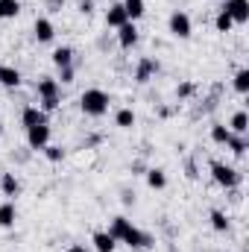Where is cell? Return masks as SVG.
<instances>
[{
    "label": "cell",
    "mask_w": 249,
    "mask_h": 252,
    "mask_svg": "<svg viewBox=\"0 0 249 252\" xmlns=\"http://www.w3.org/2000/svg\"><path fill=\"white\" fill-rule=\"evenodd\" d=\"M115 124L121 126V129H132V126H135V112H132V109H121V112L115 115Z\"/></svg>",
    "instance_id": "obj_28"
},
{
    "label": "cell",
    "mask_w": 249,
    "mask_h": 252,
    "mask_svg": "<svg viewBox=\"0 0 249 252\" xmlns=\"http://www.w3.org/2000/svg\"><path fill=\"white\" fill-rule=\"evenodd\" d=\"M208 220H211V229H214V232H229V217H226L223 211H217V208H214Z\"/></svg>",
    "instance_id": "obj_24"
},
{
    "label": "cell",
    "mask_w": 249,
    "mask_h": 252,
    "mask_svg": "<svg viewBox=\"0 0 249 252\" xmlns=\"http://www.w3.org/2000/svg\"><path fill=\"white\" fill-rule=\"evenodd\" d=\"M126 21H129V15H126L124 3H112V6H109V12H106V27H112V30H121Z\"/></svg>",
    "instance_id": "obj_9"
},
{
    "label": "cell",
    "mask_w": 249,
    "mask_h": 252,
    "mask_svg": "<svg viewBox=\"0 0 249 252\" xmlns=\"http://www.w3.org/2000/svg\"><path fill=\"white\" fill-rule=\"evenodd\" d=\"M64 0H50V6H62Z\"/></svg>",
    "instance_id": "obj_35"
},
{
    "label": "cell",
    "mask_w": 249,
    "mask_h": 252,
    "mask_svg": "<svg viewBox=\"0 0 249 252\" xmlns=\"http://www.w3.org/2000/svg\"><path fill=\"white\" fill-rule=\"evenodd\" d=\"M91 244H94V250L97 252H115V247H118V241H115L109 232H94Z\"/></svg>",
    "instance_id": "obj_14"
},
{
    "label": "cell",
    "mask_w": 249,
    "mask_h": 252,
    "mask_svg": "<svg viewBox=\"0 0 249 252\" xmlns=\"http://www.w3.org/2000/svg\"><path fill=\"white\" fill-rule=\"evenodd\" d=\"M211 176H214V182L220 185V188L232 190L241 185V173L235 170V167H229V164H223V161H211Z\"/></svg>",
    "instance_id": "obj_2"
},
{
    "label": "cell",
    "mask_w": 249,
    "mask_h": 252,
    "mask_svg": "<svg viewBox=\"0 0 249 252\" xmlns=\"http://www.w3.org/2000/svg\"><path fill=\"white\" fill-rule=\"evenodd\" d=\"M129 226H132V223H129L126 217H115V220H112V226H109V235H112L115 241H124V235L129 232Z\"/></svg>",
    "instance_id": "obj_21"
},
{
    "label": "cell",
    "mask_w": 249,
    "mask_h": 252,
    "mask_svg": "<svg viewBox=\"0 0 249 252\" xmlns=\"http://www.w3.org/2000/svg\"><path fill=\"white\" fill-rule=\"evenodd\" d=\"M21 15V0H0V21H12Z\"/></svg>",
    "instance_id": "obj_18"
},
{
    "label": "cell",
    "mask_w": 249,
    "mask_h": 252,
    "mask_svg": "<svg viewBox=\"0 0 249 252\" xmlns=\"http://www.w3.org/2000/svg\"><path fill=\"white\" fill-rule=\"evenodd\" d=\"M124 9H126V15H129V21H138V18H144V12H147L144 0H124Z\"/></svg>",
    "instance_id": "obj_22"
},
{
    "label": "cell",
    "mask_w": 249,
    "mask_h": 252,
    "mask_svg": "<svg viewBox=\"0 0 249 252\" xmlns=\"http://www.w3.org/2000/svg\"><path fill=\"white\" fill-rule=\"evenodd\" d=\"M229 132L232 135H247L249 132V115L247 112H235L232 121H229Z\"/></svg>",
    "instance_id": "obj_15"
},
{
    "label": "cell",
    "mask_w": 249,
    "mask_h": 252,
    "mask_svg": "<svg viewBox=\"0 0 249 252\" xmlns=\"http://www.w3.org/2000/svg\"><path fill=\"white\" fill-rule=\"evenodd\" d=\"M18 220V211H15V202H3L0 205V226L3 229H12Z\"/></svg>",
    "instance_id": "obj_17"
},
{
    "label": "cell",
    "mask_w": 249,
    "mask_h": 252,
    "mask_svg": "<svg viewBox=\"0 0 249 252\" xmlns=\"http://www.w3.org/2000/svg\"><path fill=\"white\" fill-rule=\"evenodd\" d=\"M21 124L27 126V129H30V126H38V124H47V115H44L38 106H27L24 115H21Z\"/></svg>",
    "instance_id": "obj_12"
},
{
    "label": "cell",
    "mask_w": 249,
    "mask_h": 252,
    "mask_svg": "<svg viewBox=\"0 0 249 252\" xmlns=\"http://www.w3.org/2000/svg\"><path fill=\"white\" fill-rule=\"evenodd\" d=\"M244 252H247V250H244Z\"/></svg>",
    "instance_id": "obj_36"
},
{
    "label": "cell",
    "mask_w": 249,
    "mask_h": 252,
    "mask_svg": "<svg viewBox=\"0 0 249 252\" xmlns=\"http://www.w3.org/2000/svg\"><path fill=\"white\" fill-rule=\"evenodd\" d=\"M153 73H158V62L156 59H141V64H138V70H135V82H150V76Z\"/></svg>",
    "instance_id": "obj_13"
},
{
    "label": "cell",
    "mask_w": 249,
    "mask_h": 252,
    "mask_svg": "<svg viewBox=\"0 0 249 252\" xmlns=\"http://www.w3.org/2000/svg\"><path fill=\"white\" fill-rule=\"evenodd\" d=\"M67 252H88V250H85V244H70Z\"/></svg>",
    "instance_id": "obj_34"
},
{
    "label": "cell",
    "mask_w": 249,
    "mask_h": 252,
    "mask_svg": "<svg viewBox=\"0 0 249 252\" xmlns=\"http://www.w3.org/2000/svg\"><path fill=\"white\" fill-rule=\"evenodd\" d=\"M235 91L238 94H249V67H241L235 73Z\"/></svg>",
    "instance_id": "obj_27"
},
{
    "label": "cell",
    "mask_w": 249,
    "mask_h": 252,
    "mask_svg": "<svg viewBox=\"0 0 249 252\" xmlns=\"http://www.w3.org/2000/svg\"><path fill=\"white\" fill-rule=\"evenodd\" d=\"M229 138H232L229 126H223V124H214V126H211V141H214V144H229Z\"/></svg>",
    "instance_id": "obj_26"
},
{
    "label": "cell",
    "mask_w": 249,
    "mask_h": 252,
    "mask_svg": "<svg viewBox=\"0 0 249 252\" xmlns=\"http://www.w3.org/2000/svg\"><path fill=\"white\" fill-rule=\"evenodd\" d=\"M176 94H179V97H190V94H193V85H190V82H182V85L176 88Z\"/></svg>",
    "instance_id": "obj_32"
},
{
    "label": "cell",
    "mask_w": 249,
    "mask_h": 252,
    "mask_svg": "<svg viewBox=\"0 0 249 252\" xmlns=\"http://www.w3.org/2000/svg\"><path fill=\"white\" fill-rule=\"evenodd\" d=\"M53 64L62 70V67H73V50L70 47H56L53 50Z\"/></svg>",
    "instance_id": "obj_19"
},
{
    "label": "cell",
    "mask_w": 249,
    "mask_h": 252,
    "mask_svg": "<svg viewBox=\"0 0 249 252\" xmlns=\"http://www.w3.org/2000/svg\"><path fill=\"white\" fill-rule=\"evenodd\" d=\"M118 41H121L124 50H132L138 44V27H135V21H126L124 27L118 30Z\"/></svg>",
    "instance_id": "obj_8"
},
{
    "label": "cell",
    "mask_w": 249,
    "mask_h": 252,
    "mask_svg": "<svg viewBox=\"0 0 249 252\" xmlns=\"http://www.w3.org/2000/svg\"><path fill=\"white\" fill-rule=\"evenodd\" d=\"M44 115H50V112H56L59 109V97H47V100H41V106H38Z\"/></svg>",
    "instance_id": "obj_30"
},
{
    "label": "cell",
    "mask_w": 249,
    "mask_h": 252,
    "mask_svg": "<svg viewBox=\"0 0 249 252\" xmlns=\"http://www.w3.org/2000/svg\"><path fill=\"white\" fill-rule=\"evenodd\" d=\"M35 91H38L41 100H47V97H59V79H53V76H41L38 85H35Z\"/></svg>",
    "instance_id": "obj_10"
},
{
    "label": "cell",
    "mask_w": 249,
    "mask_h": 252,
    "mask_svg": "<svg viewBox=\"0 0 249 252\" xmlns=\"http://www.w3.org/2000/svg\"><path fill=\"white\" fill-rule=\"evenodd\" d=\"M167 27H170V35H173V38H190V32H193L190 15H187V12H182V9L170 12V21H167Z\"/></svg>",
    "instance_id": "obj_3"
},
{
    "label": "cell",
    "mask_w": 249,
    "mask_h": 252,
    "mask_svg": "<svg viewBox=\"0 0 249 252\" xmlns=\"http://www.w3.org/2000/svg\"><path fill=\"white\" fill-rule=\"evenodd\" d=\"M91 9H94V3H91V0H82V3H79V12H82V15H88Z\"/></svg>",
    "instance_id": "obj_33"
},
{
    "label": "cell",
    "mask_w": 249,
    "mask_h": 252,
    "mask_svg": "<svg viewBox=\"0 0 249 252\" xmlns=\"http://www.w3.org/2000/svg\"><path fill=\"white\" fill-rule=\"evenodd\" d=\"M214 27H217V32H232V30H235V21L229 18V12H226V9H220V12H217V18H214Z\"/></svg>",
    "instance_id": "obj_23"
},
{
    "label": "cell",
    "mask_w": 249,
    "mask_h": 252,
    "mask_svg": "<svg viewBox=\"0 0 249 252\" xmlns=\"http://www.w3.org/2000/svg\"><path fill=\"white\" fill-rule=\"evenodd\" d=\"M226 147H229L235 156H244V153H247V147H249V141H247V135H232Z\"/></svg>",
    "instance_id": "obj_25"
},
{
    "label": "cell",
    "mask_w": 249,
    "mask_h": 252,
    "mask_svg": "<svg viewBox=\"0 0 249 252\" xmlns=\"http://www.w3.org/2000/svg\"><path fill=\"white\" fill-rule=\"evenodd\" d=\"M121 244L132 247V250H150V247H153V238H150L147 232H141V229L129 226V232L124 235V241H121Z\"/></svg>",
    "instance_id": "obj_6"
},
{
    "label": "cell",
    "mask_w": 249,
    "mask_h": 252,
    "mask_svg": "<svg viewBox=\"0 0 249 252\" xmlns=\"http://www.w3.org/2000/svg\"><path fill=\"white\" fill-rule=\"evenodd\" d=\"M147 185H150L153 190H161L164 185H167L164 170H161V167H150V170H147Z\"/></svg>",
    "instance_id": "obj_20"
},
{
    "label": "cell",
    "mask_w": 249,
    "mask_h": 252,
    "mask_svg": "<svg viewBox=\"0 0 249 252\" xmlns=\"http://www.w3.org/2000/svg\"><path fill=\"white\" fill-rule=\"evenodd\" d=\"M59 79H62L64 85L73 82V67H62V70H59Z\"/></svg>",
    "instance_id": "obj_31"
},
{
    "label": "cell",
    "mask_w": 249,
    "mask_h": 252,
    "mask_svg": "<svg viewBox=\"0 0 249 252\" xmlns=\"http://www.w3.org/2000/svg\"><path fill=\"white\" fill-rule=\"evenodd\" d=\"M18 190H21V182L15 179V173H0V193L18 196Z\"/></svg>",
    "instance_id": "obj_16"
},
{
    "label": "cell",
    "mask_w": 249,
    "mask_h": 252,
    "mask_svg": "<svg viewBox=\"0 0 249 252\" xmlns=\"http://www.w3.org/2000/svg\"><path fill=\"white\" fill-rule=\"evenodd\" d=\"M223 9L229 12V18L235 24H247L249 21V0H223Z\"/></svg>",
    "instance_id": "obj_5"
},
{
    "label": "cell",
    "mask_w": 249,
    "mask_h": 252,
    "mask_svg": "<svg viewBox=\"0 0 249 252\" xmlns=\"http://www.w3.org/2000/svg\"><path fill=\"white\" fill-rule=\"evenodd\" d=\"M21 70L18 67H12V64H0V85H6V88H18L21 85Z\"/></svg>",
    "instance_id": "obj_11"
},
{
    "label": "cell",
    "mask_w": 249,
    "mask_h": 252,
    "mask_svg": "<svg viewBox=\"0 0 249 252\" xmlns=\"http://www.w3.org/2000/svg\"><path fill=\"white\" fill-rule=\"evenodd\" d=\"M109 94L103 91V88H88V91H82V97H79V109H82V115H88V118H103L106 112H109Z\"/></svg>",
    "instance_id": "obj_1"
},
{
    "label": "cell",
    "mask_w": 249,
    "mask_h": 252,
    "mask_svg": "<svg viewBox=\"0 0 249 252\" xmlns=\"http://www.w3.org/2000/svg\"><path fill=\"white\" fill-rule=\"evenodd\" d=\"M44 156H47V161H53V164H56V161H62V158H64V150H62V147L47 144V147H44Z\"/></svg>",
    "instance_id": "obj_29"
},
{
    "label": "cell",
    "mask_w": 249,
    "mask_h": 252,
    "mask_svg": "<svg viewBox=\"0 0 249 252\" xmlns=\"http://www.w3.org/2000/svg\"><path fill=\"white\" fill-rule=\"evenodd\" d=\"M27 144L32 150H44L50 144V126L47 124H38V126H30L27 129Z\"/></svg>",
    "instance_id": "obj_4"
},
{
    "label": "cell",
    "mask_w": 249,
    "mask_h": 252,
    "mask_svg": "<svg viewBox=\"0 0 249 252\" xmlns=\"http://www.w3.org/2000/svg\"><path fill=\"white\" fill-rule=\"evenodd\" d=\"M35 38H38V44H50L53 38H56V27H53V21H47V18H35Z\"/></svg>",
    "instance_id": "obj_7"
}]
</instances>
